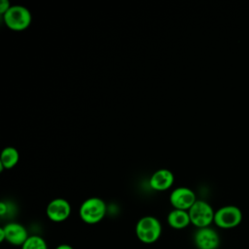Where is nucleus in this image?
I'll list each match as a JSON object with an SVG mask.
<instances>
[{"label":"nucleus","instance_id":"1","mask_svg":"<svg viewBox=\"0 0 249 249\" xmlns=\"http://www.w3.org/2000/svg\"><path fill=\"white\" fill-rule=\"evenodd\" d=\"M135 233L141 242L154 243L161 234L160 222L154 216H144L136 223Z\"/></svg>","mask_w":249,"mask_h":249},{"label":"nucleus","instance_id":"2","mask_svg":"<svg viewBox=\"0 0 249 249\" xmlns=\"http://www.w3.org/2000/svg\"><path fill=\"white\" fill-rule=\"evenodd\" d=\"M79 214L86 224L93 225L99 223L106 214V204L99 197H89L81 204Z\"/></svg>","mask_w":249,"mask_h":249},{"label":"nucleus","instance_id":"3","mask_svg":"<svg viewBox=\"0 0 249 249\" xmlns=\"http://www.w3.org/2000/svg\"><path fill=\"white\" fill-rule=\"evenodd\" d=\"M5 24L12 30L21 31L26 29L31 23L30 11L20 5L11 6V8L3 15Z\"/></svg>","mask_w":249,"mask_h":249},{"label":"nucleus","instance_id":"4","mask_svg":"<svg viewBox=\"0 0 249 249\" xmlns=\"http://www.w3.org/2000/svg\"><path fill=\"white\" fill-rule=\"evenodd\" d=\"M191 224L197 229L207 228L214 222L215 212L211 205L204 200H196L188 210Z\"/></svg>","mask_w":249,"mask_h":249},{"label":"nucleus","instance_id":"5","mask_svg":"<svg viewBox=\"0 0 249 249\" xmlns=\"http://www.w3.org/2000/svg\"><path fill=\"white\" fill-rule=\"evenodd\" d=\"M242 220L241 210L234 205H226L215 211L214 223L221 229H232Z\"/></svg>","mask_w":249,"mask_h":249},{"label":"nucleus","instance_id":"6","mask_svg":"<svg viewBox=\"0 0 249 249\" xmlns=\"http://www.w3.org/2000/svg\"><path fill=\"white\" fill-rule=\"evenodd\" d=\"M28 232L24 226L19 223H8L0 229V241H8L16 246H22L28 238Z\"/></svg>","mask_w":249,"mask_h":249},{"label":"nucleus","instance_id":"7","mask_svg":"<svg viewBox=\"0 0 249 249\" xmlns=\"http://www.w3.org/2000/svg\"><path fill=\"white\" fill-rule=\"evenodd\" d=\"M169 200L174 209L188 211L197 199L193 190L187 187H179L171 192Z\"/></svg>","mask_w":249,"mask_h":249},{"label":"nucleus","instance_id":"8","mask_svg":"<svg viewBox=\"0 0 249 249\" xmlns=\"http://www.w3.org/2000/svg\"><path fill=\"white\" fill-rule=\"evenodd\" d=\"M48 218L55 223L65 221L71 214V205L64 198H54L47 205Z\"/></svg>","mask_w":249,"mask_h":249},{"label":"nucleus","instance_id":"9","mask_svg":"<svg viewBox=\"0 0 249 249\" xmlns=\"http://www.w3.org/2000/svg\"><path fill=\"white\" fill-rule=\"evenodd\" d=\"M194 240L198 249H217L220 244L218 232L209 227L197 229L194 235Z\"/></svg>","mask_w":249,"mask_h":249},{"label":"nucleus","instance_id":"10","mask_svg":"<svg viewBox=\"0 0 249 249\" xmlns=\"http://www.w3.org/2000/svg\"><path fill=\"white\" fill-rule=\"evenodd\" d=\"M174 182L173 173L165 168L155 171L149 180L150 187L155 191H165L168 190Z\"/></svg>","mask_w":249,"mask_h":249},{"label":"nucleus","instance_id":"11","mask_svg":"<svg viewBox=\"0 0 249 249\" xmlns=\"http://www.w3.org/2000/svg\"><path fill=\"white\" fill-rule=\"evenodd\" d=\"M167 224L176 230H182L191 224L189 212L186 210L173 209L167 215Z\"/></svg>","mask_w":249,"mask_h":249},{"label":"nucleus","instance_id":"12","mask_svg":"<svg viewBox=\"0 0 249 249\" xmlns=\"http://www.w3.org/2000/svg\"><path fill=\"white\" fill-rule=\"evenodd\" d=\"M19 160L18 152L14 147H6L2 150L0 156V168L1 171L4 168L10 169L14 167Z\"/></svg>","mask_w":249,"mask_h":249},{"label":"nucleus","instance_id":"13","mask_svg":"<svg viewBox=\"0 0 249 249\" xmlns=\"http://www.w3.org/2000/svg\"><path fill=\"white\" fill-rule=\"evenodd\" d=\"M21 249H48V244L42 236L34 234L28 236Z\"/></svg>","mask_w":249,"mask_h":249},{"label":"nucleus","instance_id":"14","mask_svg":"<svg viewBox=\"0 0 249 249\" xmlns=\"http://www.w3.org/2000/svg\"><path fill=\"white\" fill-rule=\"evenodd\" d=\"M11 4L8 0H2L0 3V14L4 15L10 8H11Z\"/></svg>","mask_w":249,"mask_h":249},{"label":"nucleus","instance_id":"15","mask_svg":"<svg viewBox=\"0 0 249 249\" xmlns=\"http://www.w3.org/2000/svg\"><path fill=\"white\" fill-rule=\"evenodd\" d=\"M7 206H8V205H7L4 201H1V202H0V215H1V216H4V215L6 214L7 209H8Z\"/></svg>","mask_w":249,"mask_h":249},{"label":"nucleus","instance_id":"16","mask_svg":"<svg viewBox=\"0 0 249 249\" xmlns=\"http://www.w3.org/2000/svg\"><path fill=\"white\" fill-rule=\"evenodd\" d=\"M55 249H74V248L71 245H69V244L63 243V244H59L58 246H56Z\"/></svg>","mask_w":249,"mask_h":249}]
</instances>
